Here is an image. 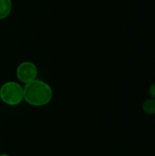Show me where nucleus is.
Here are the masks:
<instances>
[{
	"label": "nucleus",
	"mask_w": 155,
	"mask_h": 156,
	"mask_svg": "<svg viewBox=\"0 0 155 156\" xmlns=\"http://www.w3.org/2000/svg\"><path fill=\"white\" fill-rule=\"evenodd\" d=\"M24 100L32 106H44L50 102L53 97L52 88L45 81L34 80L25 85Z\"/></svg>",
	"instance_id": "obj_1"
},
{
	"label": "nucleus",
	"mask_w": 155,
	"mask_h": 156,
	"mask_svg": "<svg viewBox=\"0 0 155 156\" xmlns=\"http://www.w3.org/2000/svg\"><path fill=\"white\" fill-rule=\"evenodd\" d=\"M0 99L9 106L18 105L24 100V90L20 84L7 81L0 88Z\"/></svg>",
	"instance_id": "obj_2"
},
{
	"label": "nucleus",
	"mask_w": 155,
	"mask_h": 156,
	"mask_svg": "<svg viewBox=\"0 0 155 156\" xmlns=\"http://www.w3.org/2000/svg\"><path fill=\"white\" fill-rule=\"evenodd\" d=\"M37 76V69L36 65L30 61H24L20 63L16 69V77L18 80L26 84L34 80Z\"/></svg>",
	"instance_id": "obj_3"
},
{
	"label": "nucleus",
	"mask_w": 155,
	"mask_h": 156,
	"mask_svg": "<svg viewBox=\"0 0 155 156\" xmlns=\"http://www.w3.org/2000/svg\"><path fill=\"white\" fill-rule=\"evenodd\" d=\"M12 10L11 0H0V19L6 18Z\"/></svg>",
	"instance_id": "obj_4"
},
{
	"label": "nucleus",
	"mask_w": 155,
	"mask_h": 156,
	"mask_svg": "<svg viewBox=\"0 0 155 156\" xmlns=\"http://www.w3.org/2000/svg\"><path fill=\"white\" fill-rule=\"evenodd\" d=\"M143 112L148 115H154L155 114V99H148L143 102Z\"/></svg>",
	"instance_id": "obj_5"
},
{
	"label": "nucleus",
	"mask_w": 155,
	"mask_h": 156,
	"mask_svg": "<svg viewBox=\"0 0 155 156\" xmlns=\"http://www.w3.org/2000/svg\"><path fill=\"white\" fill-rule=\"evenodd\" d=\"M149 94L152 96V98L155 99V83H153L149 88Z\"/></svg>",
	"instance_id": "obj_6"
},
{
	"label": "nucleus",
	"mask_w": 155,
	"mask_h": 156,
	"mask_svg": "<svg viewBox=\"0 0 155 156\" xmlns=\"http://www.w3.org/2000/svg\"><path fill=\"white\" fill-rule=\"evenodd\" d=\"M0 156H10V155H8V154H1Z\"/></svg>",
	"instance_id": "obj_7"
}]
</instances>
